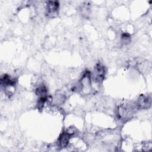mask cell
<instances>
[{
	"mask_svg": "<svg viewBox=\"0 0 152 152\" xmlns=\"http://www.w3.org/2000/svg\"><path fill=\"white\" fill-rule=\"evenodd\" d=\"M73 133L68 132L67 131L63 132L59 136L58 140V146L61 148H65L67 146L69 143L70 137Z\"/></svg>",
	"mask_w": 152,
	"mask_h": 152,
	"instance_id": "obj_4",
	"label": "cell"
},
{
	"mask_svg": "<svg viewBox=\"0 0 152 152\" xmlns=\"http://www.w3.org/2000/svg\"><path fill=\"white\" fill-rule=\"evenodd\" d=\"M94 80L96 82L100 83L103 81L106 72V67L100 63L96 64L94 69Z\"/></svg>",
	"mask_w": 152,
	"mask_h": 152,
	"instance_id": "obj_2",
	"label": "cell"
},
{
	"mask_svg": "<svg viewBox=\"0 0 152 152\" xmlns=\"http://www.w3.org/2000/svg\"><path fill=\"white\" fill-rule=\"evenodd\" d=\"M36 94L38 96L43 97L47 96V89L46 87L43 85L39 86L36 90Z\"/></svg>",
	"mask_w": 152,
	"mask_h": 152,
	"instance_id": "obj_5",
	"label": "cell"
},
{
	"mask_svg": "<svg viewBox=\"0 0 152 152\" xmlns=\"http://www.w3.org/2000/svg\"><path fill=\"white\" fill-rule=\"evenodd\" d=\"M90 4H87V2H85L81 6V11L82 14L84 15L85 17H86L87 15H88L90 13Z\"/></svg>",
	"mask_w": 152,
	"mask_h": 152,
	"instance_id": "obj_6",
	"label": "cell"
},
{
	"mask_svg": "<svg viewBox=\"0 0 152 152\" xmlns=\"http://www.w3.org/2000/svg\"><path fill=\"white\" fill-rule=\"evenodd\" d=\"M130 40H131V36L128 33H123L122 34V36H121V41L123 43H124V44L129 43Z\"/></svg>",
	"mask_w": 152,
	"mask_h": 152,
	"instance_id": "obj_7",
	"label": "cell"
},
{
	"mask_svg": "<svg viewBox=\"0 0 152 152\" xmlns=\"http://www.w3.org/2000/svg\"><path fill=\"white\" fill-rule=\"evenodd\" d=\"M59 6V2L56 1H48L46 7V15L52 18L56 17L58 12Z\"/></svg>",
	"mask_w": 152,
	"mask_h": 152,
	"instance_id": "obj_1",
	"label": "cell"
},
{
	"mask_svg": "<svg viewBox=\"0 0 152 152\" xmlns=\"http://www.w3.org/2000/svg\"><path fill=\"white\" fill-rule=\"evenodd\" d=\"M151 99L150 96L141 95L137 101V107L141 109H147L150 107Z\"/></svg>",
	"mask_w": 152,
	"mask_h": 152,
	"instance_id": "obj_3",
	"label": "cell"
}]
</instances>
